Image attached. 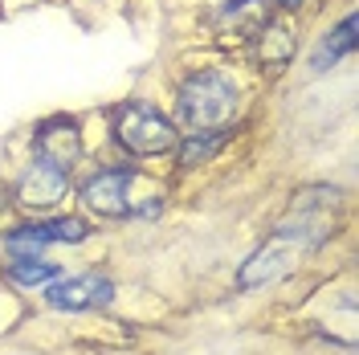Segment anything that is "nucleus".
<instances>
[{
    "label": "nucleus",
    "mask_w": 359,
    "mask_h": 355,
    "mask_svg": "<svg viewBox=\"0 0 359 355\" xmlns=\"http://www.w3.org/2000/svg\"><path fill=\"white\" fill-rule=\"evenodd\" d=\"M237 114V86L221 69H201L180 86V119L188 131H224Z\"/></svg>",
    "instance_id": "1"
},
{
    "label": "nucleus",
    "mask_w": 359,
    "mask_h": 355,
    "mask_svg": "<svg viewBox=\"0 0 359 355\" xmlns=\"http://www.w3.org/2000/svg\"><path fill=\"white\" fill-rule=\"evenodd\" d=\"M111 131H114V143L127 156H139V159L168 156V152H176V143H180L176 123L168 114H159L156 107H147V102H123V107H114Z\"/></svg>",
    "instance_id": "2"
},
{
    "label": "nucleus",
    "mask_w": 359,
    "mask_h": 355,
    "mask_svg": "<svg viewBox=\"0 0 359 355\" xmlns=\"http://www.w3.org/2000/svg\"><path fill=\"white\" fill-rule=\"evenodd\" d=\"M135 168H107V172H94V176L82 184V204H86L94 217H107V221H118V217H131L135 213Z\"/></svg>",
    "instance_id": "3"
},
{
    "label": "nucleus",
    "mask_w": 359,
    "mask_h": 355,
    "mask_svg": "<svg viewBox=\"0 0 359 355\" xmlns=\"http://www.w3.org/2000/svg\"><path fill=\"white\" fill-rule=\"evenodd\" d=\"M114 282L102 274H78V278H53L45 286V302L53 311H98L111 307Z\"/></svg>",
    "instance_id": "4"
},
{
    "label": "nucleus",
    "mask_w": 359,
    "mask_h": 355,
    "mask_svg": "<svg viewBox=\"0 0 359 355\" xmlns=\"http://www.w3.org/2000/svg\"><path fill=\"white\" fill-rule=\"evenodd\" d=\"M90 237V225L82 217H53V221H33L13 229L4 245L13 253H41L45 245H78Z\"/></svg>",
    "instance_id": "5"
},
{
    "label": "nucleus",
    "mask_w": 359,
    "mask_h": 355,
    "mask_svg": "<svg viewBox=\"0 0 359 355\" xmlns=\"http://www.w3.org/2000/svg\"><path fill=\"white\" fill-rule=\"evenodd\" d=\"M66 188H69V172L66 168H57V163H49V159L37 156L21 172V180H17V200H21L25 208L45 213V208H53L57 200L66 196Z\"/></svg>",
    "instance_id": "6"
},
{
    "label": "nucleus",
    "mask_w": 359,
    "mask_h": 355,
    "mask_svg": "<svg viewBox=\"0 0 359 355\" xmlns=\"http://www.w3.org/2000/svg\"><path fill=\"white\" fill-rule=\"evenodd\" d=\"M33 143H37V156L49 159V163H57V168H66V172L78 163V156H82V131H78V123L66 119V114L37 123Z\"/></svg>",
    "instance_id": "7"
},
{
    "label": "nucleus",
    "mask_w": 359,
    "mask_h": 355,
    "mask_svg": "<svg viewBox=\"0 0 359 355\" xmlns=\"http://www.w3.org/2000/svg\"><path fill=\"white\" fill-rule=\"evenodd\" d=\"M8 278L21 282V286H49L53 278H62V266H57V262H45L37 253H13Z\"/></svg>",
    "instance_id": "8"
},
{
    "label": "nucleus",
    "mask_w": 359,
    "mask_h": 355,
    "mask_svg": "<svg viewBox=\"0 0 359 355\" xmlns=\"http://www.w3.org/2000/svg\"><path fill=\"white\" fill-rule=\"evenodd\" d=\"M351 49H355V17H343L335 33L318 45V53H314V69H331L339 58H347Z\"/></svg>",
    "instance_id": "9"
},
{
    "label": "nucleus",
    "mask_w": 359,
    "mask_h": 355,
    "mask_svg": "<svg viewBox=\"0 0 359 355\" xmlns=\"http://www.w3.org/2000/svg\"><path fill=\"white\" fill-rule=\"evenodd\" d=\"M221 143H224V131H188L184 147H180V163H188V168L192 163H204Z\"/></svg>",
    "instance_id": "10"
},
{
    "label": "nucleus",
    "mask_w": 359,
    "mask_h": 355,
    "mask_svg": "<svg viewBox=\"0 0 359 355\" xmlns=\"http://www.w3.org/2000/svg\"><path fill=\"white\" fill-rule=\"evenodd\" d=\"M278 4H282V8H298V4H302V0H278Z\"/></svg>",
    "instance_id": "11"
}]
</instances>
